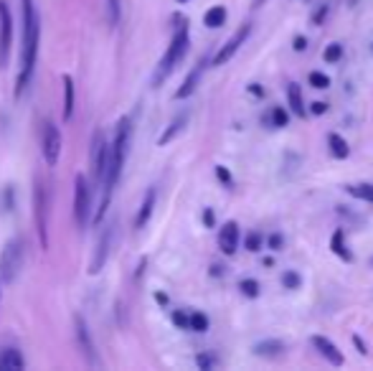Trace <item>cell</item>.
<instances>
[{"label":"cell","instance_id":"35","mask_svg":"<svg viewBox=\"0 0 373 371\" xmlns=\"http://www.w3.org/2000/svg\"><path fill=\"white\" fill-rule=\"evenodd\" d=\"M173 323L178 328L188 330V313L185 311H173Z\"/></svg>","mask_w":373,"mask_h":371},{"label":"cell","instance_id":"43","mask_svg":"<svg viewBox=\"0 0 373 371\" xmlns=\"http://www.w3.org/2000/svg\"><path fill=\"white\" fill-rule=\"evenodd\" d=\"M211 275H214V278H221V275H224V267H221V265H214V267H211Z\"/></svg>","mask_w":373,"mask_h":371},{"label":"cell","instance_id":"41","mask_svg":"<svg viewBox=\"0 0 373 371\" xmlns=\"http://www.w3.org/2000/svg\"><path fill=\"white\" fill-rule=\"evenodd\" d=\"M249 94H254V97H264V89H262V85H249Z\"/></svg>","mask_w":373,"mask_h":371},{"label":"cell","instance_id":"1","mask_svg":"<svg viewBox=\"0 0 373 371\" xmlns=\"http://www.w3.org/2000/svg\"><path fill=\"white\" fill-rule=\"evenodd\" d=\"M23 10V49H21V74H18L16 94L21 97L28 87L36 69V56H38V38H41V18L36 10L34 0H21Z\"/></svg>","mask_w":373,"mask_h":371},{"label":"cell","instance_id":"11","mask_svg":"<svg viewBox=\"0 0 373 371\" xmlns=\"http://www.w3.org/2000/svg\"><path fill=\"white\" fill-rule=\"evenodd\" d=\"M74 328H76V338H79V346H82V354L87 356L89 366H100V359H97V348H94V341H91V333L87 328V321L82 315L74 318Z\"/></svg>","mask_w":373,"mask_h":371},{"label":"cell","instance_id":"34","mask_svg":"<svg viewBox=\"0 0 373 371\" xmlns=\"http://www.w3.org/2000/svg\"><path fill=\"white\" fill-rule=\"evenodd\" d=\"M267 245H269V249H272V252H280V249L284 247V236L280 234V232H274V234L267 236Z\"/></svg>","mask_w":373,"mask_h":371},{"label":"cell","instance_id":"33","mask_svg":"<svg viewBox=\"0 0 373 371\" xmlns=\"http://www.w3.org/2000/svg\"><path fill=\"white\" fill-rule=\"evenodd\" d=\"M282 285L287 287V290H297V287L302 285V278H299L295 270H284L282 272Z\"/></svg>","mask_w":373,"mask_h":371},{"label":"cell","instance_id":"14","mask_svg":"<svg viewBox=\"0 0 373 371\" xmlns=\"http://www.w3.org/2000/svg\"><path fill=\"white\" fill-rule=\"evenodd\" d=\"M201 74H203V61H201L196 69H191V74L185 76V79H183V85L175 89V100H188V97L196 92V87H199Z\"/></svg>","mask_w":373,"mask_h":371},{"label":"cell","instance_id":"22","mask_svg":"<svg viewBox=\"0 0 373 371\" xmlns=\"http://www.w3.org/2000/svg\"><path fill=\"white\" fill-rule=\"evenodd\" d=\"M224 23H226L224 5H214V8L206 10V16H203V25H206V28H221Z\"/></svg>","mask_w":373,"mask_h":371},{"label":"cell","instance_id":"36","mask_svg":"<svg viewBox=\"0 0 373 371\" xmlns=\"http://www.w3.org/2000/svg\"><path fill=\"white\" fill-rule=\"evenodd\" d=\"M216 176H218V181L226 186V188H231L234 186V181H231V173L224 168V166H216Z\"/></svg>","mask_w":373,"mask_h":371},{"label":"cell","instance_id":"27","mask_svg":"<svg viewBox=\"0 0 373 371\" xmlns=\"http://www.w3.org/2000/svg\"><path fill=\"white\" fill-rule=\"evenodd\" d=\"M104 8H107L109 28H117V25H120V13H122V8H120V0H104Z\"/></svg>","mask_w":373,"mask_h":371},{"label":"cell","instance_id":"25","mask_svg":"<svg viewBox=\"0 0 373 371\" xmlns=\"http://www.w3.org/2000/svg\"><path fill=\"white\" fill-rule=\"evenodd\" d=\"M348 194L356 196V199H361V201L373 203V186L371 183H353V186H348Z\"/></svg>","mask_w":373,"mask_h":371},{"label":"cell","instance_id":"8","mask_svg":"<svg viewBox=\"0 0 373 371\" xmlns=\"http://www.w3.org/2000/svg\"><path fill=\"white\" fill-rule=\"evenodd\" d=\"M10 41H13V16L8 3L0 0V69H5L10 56Z\"/></svg>","mask_w":373,"mask_h":371},{"label":"cell","instance_id":"31","mask_svg":"<svg viewBox=\"0 0 373 371\" xmlns=\"http://www.w3.org/2000/svg\"><path fill=\"white\" fill-rule=\"evenodd\" d=\"M328 13H330V5L328 3H323V5H317L313 13H310V25H323L325 23V18H328Z\"/></svg>","mask_w":373,"mask_h":371},{"label":"cell","instance_id":"23","mask_svg":"<svg viewBox=\"0 0 373 371\" xmlns=\"http://www.w3.org/2000/svg\"><path fill=\"white\" fill-rule=\"evenodd\" d=\"M71 115H74V82L69 74H64V120H71Z\"/></svg>","mask_w":373,"mask_h":371},{"label":"cell","instance_id":"32","mask_svg":"<svg viewBox=\"0 0 373 371\" xmlns=\"http://www.w3.org/2000/svg\"><path fill=\"white\" fill-rule=\"evenodd\" d=\"M264 245V236L259 234V232H251V234L244 239V247H247V252H259Z\"/></svg>","mask_w":373,"mask_h":371},{"label":"cell","instance_id":"7","mask_svg":"<svg viewBox=\"0 0 373 371\" xmlns=\"http://www.w3.org/2000/svg\"><path fill=\"white\" fill-rule=\"evenodd\" d=\"M249 34H251V23L247 21V23H241L239 28L234 31V36L224 43V46H221V49L216 51L214 59H211V64H214V67H224L226 61H231L234 54H236V51H239L241 46H244V41L249 38Z\"/></svg>","mask_w":373,"mask_h":371},{"label":"cell","instance_id":"21","mask_svg":"<svg viewBox=\"0 0 373 371\" xmlns=\"http://www.w3.org/2000/svg\"><path fill=\"white\" fill-rule=\"evenodd\" d=\"M188 125V115H185V112H183V115H178V117L173 120V122H170V125H168V130L166 133H163V135L158 137V145H166V143H170V140H173L175 135H181V130L183 127Z\"/></svg>","mask_w":373,"mask_h":371},{"label":"cell","instance_id":"38","mask_svg":"<svg viewBox=\"0 0 373 371\" xmlns=\"http://www.w3.org/2000/svg\"><path fill=\"white\" fill-rule=\"evenodd\" d=\"M307 112H310V115H315V117H320V115H325V112H328V102H313Z\"/></svg>","mask_w":373,"mask_h":371},{"label":"cell","instance_id":"2","mask_svg":"<svg viewBox=\"0 0 373 371\" xmlns=\"http://www.w3.org/2000/svg\"><path fill=\"white\" fill-rule=\"evenodd\" d=\"M188 46H191V34H188V21H183L181 18V25L175 28L173 38H170V46H168V51L163 54V59H160L158 64V74H155V85H160L163 79H166L170 71H173L178 64L183 61V56L188 54Z\"/></svg>","mask_w":373,"mask_h":371},{"label":"cell","instance_id":"39","mask_svg":"<svg viewBox=\"0 0 373 371\" xmlns=\"http://www.w3.org/2000/svg\"><path fill=\"white\" fill-rule=\"evenodd\" d=\"M353 346L358 348V354L361 356H368V346H365V341L358 336V333H353Z\"/></svg>","mask_w":373,"mask_h":371},{"label":"cell","instance_id":"40","mask_svg":"<svg viewBox=\"0 0 373 371\" xmlns=\"http://www.w3.org/2000/svg\"><path fill=\"white\" fill-rule=\"evenodd\" d=\"M292 49H295V51H305L307 49V38H305V36H295V41H292Z\"/></svg>","mask_w":373,"mask_h":371},{"label":"cell","instance_id":"13","mask_svg":"<svg viewBox=\"0 0 373 371\" xmlns=\"http://www.w3.org/2000/svg\"><path fill=\"white\" fill-rule=\"evenodd\" d=\"M310 344H313V348H315L317 354L323 356L328 363H332V366H343V363H346V359H343V354H340V348L332 344L330 338L313 336V338H310Z\"/></svg>","mask_w":373,"mask_h":371},{"label":"cell","instance_id":"12","mask_svg":"<svg viewBox=\"0 0 373 371\" xmlns=\"http://www.w3.org/2000/svg\"><path fill=\"white\" fill-rule=\"evenodd\" d=\"M239 224L236 221H226L224 227L218 229V249L226 254V257H234L236 249H239Z\"/></svg>","mask_w":373,"mask_h":371},{"label":"cell","instance_id":"5","mask_svg":"<svg viewBox=\"0 0 373 371\" xmlns=\"http://www.w3.org/2000/svg\"><path fill=\"white\" fill-rule=\"evenodd\" d=\"M130 143H133V120L122 117L117 122V135H115V145H112V166H115L117 176L124 168L127 153H130Z\"/></svg>","mask_w":373,"mask_h":371},{"label":"cell","instance_id":"20","mask_svg":"<svg viewBox=\"0 0 373 371\" xmlns=\"http://www.w3.org/2000/svg\"><path fill=\"white\" fill-rule=\"evenodd\" d=\"M328 148H330V153L338 158V161H346L350 155V145L348 140L343 135H338V133H328Z\"/></svg>","mask_w":373,"mask_h":371},{"label":"cell","instance_id":"17","mask_svg":"<svg viewBox=\"0 0 373 371\" xmlns=\"http://www.w3.org/2000/svg\"><path fill=\"white\" fill-rule=\"evenodd\" d=\"M330 252L335 254V257H340L343 262H353V252H350L348 245H346V232H343V229H335V232H332Z\"/></svg>","mask_w":373,"mask_h":371},{"label":"cell","instance_id":"37","mask_svg":"<svg viewBox=\"0 0 373 371\" xmlns=\"http://www.w3.org/2000/svg\"><path fill=\"white\" fill-rule=\"evenodd\" d=\"M196 363H199L201 369H214L216 359H214V356H208V354H199V356H196Z\"/></svg>","mask_w":373,"mask_h":371},{"label":"cell","instance_id":"10","mask_svg":"<svg viewBox=\"0 0 373 371\" xmlns=\"http://www.w3.org/2000/svg\"><path fill=\"white\" fill-rule=\"evenodd\" d=\"M112 239H115V229L104 227V232L100 234V242H97V252H94V260H91V265H89L91 275H100L102 267L107 265L109 249H112Z\"/></svg>","mask_w":373,"mask_h":371},{"label":"cell","instance_id":"15","mask_svg":"<svg viewBox=\"0 0 373 371\" xmlns=\"http://www.w3.org/2000/svg\"><path fill=\"white\" fill-rule=\"evenodd\" d=\"M254 354L262 356V359H277V356L284 354V344L280 338H267V341L254 344Z\"/></svg>","mask_w":373,"mask_h":371},{"label":"cell","instance_id":"16","mask_svg":"<svg viewBox=\"0 0 373 371\" xmlns=\"http://www.w3.org/2000/svg\"><path fill=\"white\" fill-rule=\"evenodd\" d=\"M23 366H25V359L18 348L0 351V371H21Z\"/></svg>","mask_w":373,"mask_h":371},{"label":"cell","instance_id":"26","mask_svg":"<svg viewBox=\"0 0 373 371\" xmlns=\"http://www.w3.org/2000/svg\"><path fill=\"white\" fill-rule=\"evenodd\" d=\"M188 330H196V333H206V330H208V315H203L201 311L191 313V315H188Z\"/></svg>","mask_w":373,"mask_h":371},{"label":"cell","instance_id":"4","mask_svg":"<svg viewBox=\"0 0 373 371\" xmlns=\"http://www.w3.org/2000/svg\"><path fill=\"white\" fill-rule=\"evenodd\" d=\"M74 219L79 229L89 227L91 221V188L82 173L74 178Z\"/></svg>","mask_w":373,"mask_h":371},{"label":"cell","instance_id":"24","mask_svg":"<svg viewBox=\"0 0 373 371\" xmlns=\"http://www.w3.org/2000/svg\"><path fill=\"white\" fill-rule=\"evenodd\" d=\"M267 122L272 127H277V130H282V127H287V122H290V112L284 110V107H272Z\"/></svg>","mask_w":373,"mask_h":371},{"label":"cell","instance_id":"45","mask_svg":"<svg viewBox=\"0 0 373 371\" xmlns=\"http://www.w3.org/2000/svg\"><path fill=\"white\" fill-rule=\"evenodd\" d=\"M0 295H3V285H0Z\"/></svg>","mask_w":373,"mask_h":371},{"label":"cell","instance_id":"29","mask_svg":"<svg viewBox=\"0 0 373 371\" xmlns=\"http://www.w3.org/2000/svg\"><path fill=\"white\" fill-rule=\"evenodd\" d=\"M323 59L328 61V64H338V61L343 59V46H340V43H328L323 51Z\"/></svg>","mask_w":373,"mask_h":371},{"label":"cell","instance_id":"3","mask_svg":"<svg viewBox=\"0 0 373 371\" xmlns=\"http://www.w3.org/2000/svg\"><path fill=\"white\" fill-rule=\"evenodd\" d=\"M23 262H25L23 239H10L8 245L3 247V252H0V280H3V285L16 282V278L23 270Z\"/></svg>","mask_w":373,"mask_h":371},{"label":"cell","instance_id":"44","mask_svg":"<svg viewBox=\"0 0 373 371\" xmlns=\"http://www.w3.org/2000/svg\"><path fill=\"white\" fill-rule=\"evenodd\" d=\"M178 3H188V0H178Z\"/></svg>","mask_w":373,"mask_h":371},{"label":"cell","instance_id":"19","mask_svg":"<svg viewBox=\"0 0 373 371\" xmlns=\"http://www.w3.org/2000/svg\"><path fill=\"white\" fill-rule=\"evenodd\" d=\"M152 209H155V188H150L148 194H145V199H142V206H140V211H137L135 227L137 229L145 227V224L150 221V216H152Z\"/></svg>","mask_w":373,"mask_h":371},{"label":"cell","instance_id":"28","mask_svg":"<svg viewBox=\"0 0 373 371\" xmlns=\"http://www.w3.org/2000/svg\"><path fill=\"white\" fill-rule=\"evenodd\" d=\"M239 290L244 297H251V300H254V297H259V290H262V287H259V282L254 278H247L239 282Z\"/></svg>","mask_w":373,"mask_h":371},{"label":"cell","instance_id":"6","mask_svg":"<svg viewBox=\"0 0 373 371\" xmlns=\"http://www.w3.org/2000/svg\"><path fill=\"white\" fill-rule=\"evenodd\" d=\"M41 155L46 166H56L58 163V155H61V133H58L56 122H51L46 120L43 122V130H41Z\"/></svg>","mask_w":373,"mask_h":371},{"label":"cell","instance_id":"9","mask_svg":"<svg viewBox=\"0 0 373 371\" xmlns=\"http://www.w3.org/2000/svg\"><path fill=\"white\" fill-rule=\"evenodd\" d=\"M34 206H36V229H38V239H41V247L46 249V247H49V224H46V206H49V196H46V188H43L41 183H36Z\"/></svg>","mask_w":373,"mask_h":371},{"label":"cell","instance_id":"18","mask_svg":"<svg viewBox=\"0 0 373 371\" xmlns=\"http://www.w3.org/2000/svg\"><path fill=\"white\" fill-rule=\"evenodd\" d=\"M287 102H290V110L295 112L297 117H305L307 107H305V100H302V89H299L297 82H290V85H287Z\"/></svg>","mask_w":373,"mask_h":371},{"label":"cell","instance_id":"42","mask_svg":"<svg viewBox=\"0 0 373 371\" xmlns=\"http://www.w3.org/2000/svg\"><path fill=\"white\" fill-rule=\"evenodd\" d=\"M203 224H206V227H214V211L211 209L203 211Z\"/></svg>","mask_w":373,"mask_h":371},{"label":"cell","instance_id":"30","mask_svg":"<svg viewBox=\"0 0 373 371\" xmlns=\"http://www.w3.org/2000/svg\"><path fill=\"white\" fill-rule=\"evenodd\" d=\"M310 87H315V89H330V76L323 74V71H310Z\"/></svg>","mask_w":373,"mask_h":371}]
</instances>
